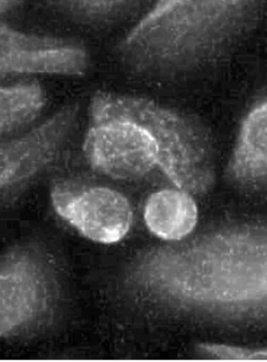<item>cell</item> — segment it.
Listing matches in <instances>:
<instances>
[{"label": "cell", "mask_w": 267, "mask_h": 362, "mask_svg": "<svg viewBox=\"0 0 267 362\" xmlns=\"http://www.w3.org/2000/svg\"><path fill=\"white\" fill-rule=\"evenodd\" d=\"M266 98L259 100L242 122L227 173L229 179L248 187L262 186L266 179Z\"/></svg>", "instance_id": "7"}, {"label": "cell", "mask_w": 267, "mask_h": 362, "mask_svg": "<svg viewBox=\"0 0 267 362\" xmlns=\"http://www.w3.org/2000/svg\"><path fill=\"white\" fill-rule=\"evenodd\" d=\"M205 356L211 358L240 361H265L266 351H256L231 346L207 344L199 346Z\"/></svg>", "instance_id": "11"}, {"label": "cell", "mask_w": 267, "mask_h": 362, "mask_svg": "<svg viewBox=\"0 0 267 362\" xmlns=\"http://www.w3.org/2000/svg\"><path fill=\"white\" fill-rule=\"evenodd\" d=\"M266 0H157L117 48L137 75L170 77L217 62L254 33Z\"/></svg>", "instance_id": "2"}, {"label": "cell", "mask_w": 267, "mask_h": 362, "mask_svg": "<svg viewBox=\"0 0 267 362\" xmlns=\"http://www.w3.org/2000/svg\"><path fill=\"white\" fill-rule=\"evenodd\" d=\"M50 198L59 218L96 243L110 245L120 241L132 224L128 199L113 189L63 180L52 187Z\"/></svg>", "instance_id": "5"}, {"label": "cell", "mask_w": 267, "mask_h": 362, "mask_svg": "<svg viewBox=\"0 0 267 362\" xmlns=\"http://www.w3.org/2000/svg\"><path fill=\"white\" fill-rule=\"evenodd\" d=\"M19 2L20 0H0V13L13 10Z\"/></svg>", "instance_id": "12"}, {"label": "cell", "mask_w": 267, "mask_h": 362, "mask_svg": "<svg viewBox=\"0 0 267 362\" xmlns=\"http://www.w3.org/2000/svg\"><path fill=\"white\" fill-rule=\"evenodd\" d=\"M198 211L187 192L162 189L153 194L145 205L144 220L153 234L166 240L186 238L196 226Z\"/></svg>", "instance_id": "8"}, {"label": "cell", "mask_w": 267, "mask_h": 362, "mask_svg": "<svg viewBox=\"0 0 267 362\" xmlns=\"http://www.w3.org/2000/svg\"><path fill=\"white\" fill-rule=\"evenodd\" d=\"M79 112V103H69L24 134L0 140V196L24 186L61 158Z\"/></svg>", "instance_id": "4"}, {"label": "cell", "mask_w": 267, "mask_h": 362, "mask_svg": "<svg viewBox=\"0 0 267 362\" xmlns=\"http://www.w3.org/2000/svg\"><path fill=\"white\" fill-rule=\"evenodd\" d=\"M59 276L40 245L16 247L0 258V339L32 337L53 326L63 302Z\"/></svg>", "instance_id": "3"}, {"label": "cell", "mask_w": 267, "mask_h": 362, "mask_svg": "<svg viewBox=\"0 0 267 362\" xmlns=\"http://www.w3.org/2000/svg\"><path fill=\"white\" fill-rule=\"evenodd\" d=\"M84 152L96 171L115 180L142 178L159 168L178 189L195 195L208 193L216 180L203 127L147 98L96 92Z\"/></svg>", "instance_id": "1"}, {"label": "cell", "mask_w": 267, "mask_h": 362, "mask_svg": "<svg viewBox=\"0 0 267 362\" xmlns=\"http://www.w3.org/2000/svg\"><path fill=\"white\" fill-rule=\"evenodd\" d=\"M46 105V93L38 83L0 85V134L33 122Z\"/></svg>", "instance_id": "9"}, {"label": "cell", "mask_w": 267, "mask_h": 362, "mask_svg": "<svg viewBox=\"0 0 267 362\" xmlns=\"http://www.w3.org/2000/svg\"><path fill=\"white\" fill-rule=\"evenodd\" d=\"M69 16L90 25H110L128 18L147 0H48Z\"/></svg>", "instance_id": "10"}, {"label": "cell", "mask_w": 267, "mask_h": 362, "mask_svg": "<svg viewBox=\"0 0 267 362\" xmlns=\"http://www.w3.org/2000/svg\"><path fill=\"white\" fill-rule=\"evenodd\" d=\"M90 59L76 42L28 33L0 21V76L84 75Z\"/></svg>", "instance_id": "6"}]
</instances>
